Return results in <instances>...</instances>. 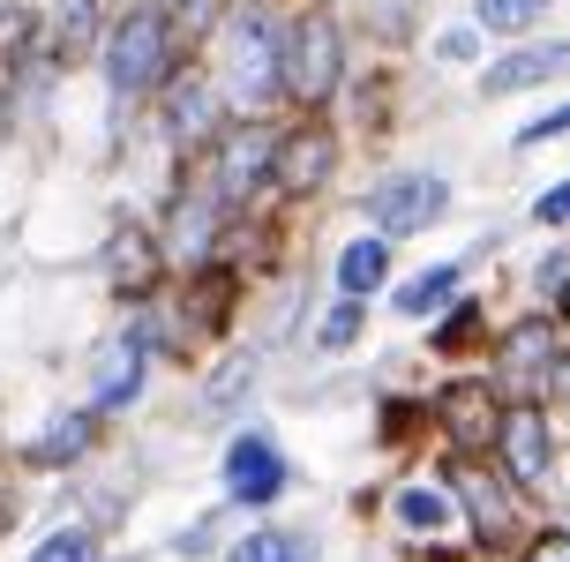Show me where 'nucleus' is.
<instances>
[{
	"instance_id": "1",
	"label": "nucleus",
	"mask_w": 570,
	"mask_h": 562,
	"mask_svg": "<svg viewBox=\"0 0 570 562\" xmlns=\"http://www.w3.org/2000/svg\"><path fill=\"white\" fill-rule=\"evenodd\" d=\"M180 60L188 53L173 46L166 16H158L150 0H120L114 16H106V38H98V53H90V76H98V90H106V158L142 128L150 98L173 83Z\"/></svg>"
},
{
	"instance_id": "2",
	"label": "nucleus",
	"mask_w": 570,
	"mask_h": 562,
	"mask_svg": "<svg viewBox=\"0 0 570 562\" xmlns=\"http://www.w3.org/2000/svg\"><path fill=\"white\" fill-rule=\"evenodd\" d=\"M278 23H285V8H271V0H233L218 38L196 53L233 120H278L285 112L278 106Z\"/></svg>"
},
{
	"instance_id": "3",
	"label": "nucleus",
	"mask_w": 570,
	"mask_h": 562,
	"mask_svg": "<svg viewBox=\"0 0 570 562\" xmlns=\"http://www.w3.org/2000/svg\"><path fill=\"white\" fill-rule=\"evenodd\" d=\"M353 76V30L331 0H293L278 23V106L285 112H331Z\"/></svg>"
},
{
	"instance_id": "4",
	"label": "nucleus",
	"mask_w": 570,
	"mask_h": 562,
	"mask_svg": "<svg viewBox=\"0 0 570 562\" xmlns=\"http://www.w3.org/2000/svg\"><path fill=\"white\" fill-rule=\"evenodd\" d=\"M345 128L338 112H278V136H271V210L285 218H308L338 196L345 180Z\"/></svg>"
},
{
	"instance_id": "5",
	"label": "nucleus",
	"mask_w": 570,
	"mask_h": 562,
	"mask_svg": "<svg viewBox=\"0 0 570 562\" xmlns=\"http://www.w3.org/2000/svg\"><path fill=\"white\" fill-rule=\"evenodd\" d=\"M210 480H218V503L248 525V517H278V503H293L301 487V465L271 421H240L218 435V457H210Z\"/></svg>"
},
{
	"instance_id": "6",
	"label": "nucleus",
	"mask_w": 570,
	"mask_h": 562,
	"mask_svg": "<svg viewBox=\"0 0 570 562\" xmlns=\"http://www.w3.org/2000/svg\"><path fill=\"white\" fill-rule=\"evenodd\" d=\"M428 473L451 487L458 533H465V548H473L481 562H503L518 540H525V525L541 517V510L525 503V495H518V487L495 473L488 457H443V450H435V465H428Z\"/></svg>"
},
{
	"instance_id": "7",
	"label": "nucleus",
	"mask_w": 570,
	"mask_h": 562,
	"mask_svg": "<svg viewBox=\"0 0 570 562\" xmlns=\"http://www.w3.org/2000/svg\"><path fill=\"white\" fill-rule=\"evenodd\" d=\"M83 270H90V293L106 300V315H128V308L158 300L173 285V263H166V248H158L150 218L128 210V203H114V218H106V233H98V248H90Z\"/></svg>"
},
{
	"instance_id": "8",
	"label": "nucleus",
	"mask_w": 570,
	"mask_h": 562,
	"mask_svg": "<svg viewBox=\"0 0 570 562\" xmlns=\"http://www.w3.org/2000/svg\"><path fill=\"white\" fill-rule=\"evenodd\" d=\"M563 450H570V427L548 413L541 397H503L495 435H488V465L511 480L533 510L556 503V465H563Z\"/></svg>"
},
{
	"instance_id": "9",
	"label": "nucleus",
	"mask_w": 570,
	"mask_h": 562,
	"mask_svg": "<svg viewBox=\"0 0 570 562\" xmlns=\"http://www.w3.org/2000/svg\"><path fill=\"white\" fill-rule=\"evenodd\" d=\"M271 353L263 345H248V337H233V345H218L203 367H188V397H180V435L196 443V435H226V427L248 421V405L263 397V383H271Z\"/></svg>"
},
{
	"instance_id": "10",
	"label": "nucleus",
	"mask_w": 570,
	"mask_h": 562,
	"mask_svg": "<svg viewBox=\"0 0 570 562\" xmlns=\"http://www.w3.org/2000/svg\"><path fill=\"white\" fill-rule=\"evenodd\" d=\"M353 210H361L368 233H383L391 248H405V240H428L435 225H451L458 180L443 166H383L368 188L353 196Z\"/></svg>"
},
{
	"instance_id": "11",
	"label": "nucleus",
	"mask_w": 570,
	"mask_h": 562,
	"mask_svg": "<svg viewBox=\"0 0 570 562\" xmlns=\"http://www.w3.org/2000/svg\"><path fill=\"white\" fill-rule=\"evenodd\" d=\"M114 435L120 427L114 421H98L83 397H53L46 413H38V427L30 435H16V443H0V457L16 465L23 480H76L83 465H98L106 450H114Z\"/></svg>"
},
{
	"instance_id": "12",
	"label": "nucleus",
	"mask_w": 570,
	"mask_h": 562,
	"mask_svg": "<svg viewBox=\"0 0 570 562\" xmlns=\"http://www.w3.org/2000/svg\"><path fill=\"white\" fill-rule=\"evenodd\" d=\"M142 218H150V233H158L173 278H180V270H203V263H218V255L233 248V225H240V218H226V210H218V196H210L188 166L166 172V188L150 196V210H142Z\"/></svg>"
},
{
	"instance_id": "13",
	"label": "nucleus",
	"mask_w": 570,
	"mask_h": 562,
	"mask_svg": "<svg viewBox=\"0 0 570 562\" xmlns=\"http://www.w3.org/2000/svg\"><path fill=\"white\" fill-rule=\"evenodd\" d=\"M150 383H158V361H150V345L128 315H106V331L83 345V405L98 421L128 427L150 405Z\"/></svg>"
},
{
	"instance_id": "14",
	"label": "nucleus",
	"mask_w": 570,
	"mask_h": 562,
	"mask_svg": "<svg viewBox=\"0 0 570 562\" xmlns=\"http://www.w3.org/2000/svg\"><path fill=\"white\" fill-rule=\"evenodd\" d=\"M271 136H278V120H226V128L210 136V150L188 158V172L218 196L226 218L271 210Z\"/></svg>"
},
{
	"instance_id": "15",
	"label": "nucleus",
	"mask_w": 570,
	"mask_h": 562,
	"mask_svg": "<svg viewBox=\"0 0 570 562\" xmlns=\"http://www.w3.org/2000/svg\"><path fill=\"white\" fill-rule=\"evenodd\" d=\"M226 120L233 112H226V98H218V83H210V68H203V60H180L173 83L142 112V136H150V150H166L173 166H188L196 150H210V136H218Z\"/></svg>"
},
{
	"instance_id": "16",
	"label": "nucleus",
	"mask_w": 570,
	"mask_h": 562,
	"mask_svg": "<svg viewBox=\"0 0 570 562\" xmlns=\"http://www.w3.org/2000/svg\"><path fill=\"white\" fill-rule=\"evenodd\" d=\"M563 345H570V331L556 323V308H511L503 323H495V337H488L481 375L503 397H541L548 367L563 361Z\"/></svg>"
},
{
	"instance_id": "17",
	"label": "nucleus",
	"mask_w": 570,
	"mask_h": 562,
	"mask_svg": "<svg viewBox=\"0 0 570 562\" xmlns=\"http://www.w3.org/2000/svg\"><path fill=\"white\" fill-rule=\"evenodd\" d=\"M361 510H375V525L383 540L399 548V555H421V548H458V503L451 487L435 473H399L383 495H361Z\"/></svg>"
},
{
	"instance_id": "18",
	"label": "nucleus",
	"mask_w": 570,
	"mask_h": 562,
	"mask_svg": "<svg viewBox=\"0 0 570 562\" xmlns=\"http://www.w3.org/2000/svg\"><path fill=\"white\" fill-rule=\"evenodd\" d=\"M421 397H428V450H443V457H488V435H495L503 391L488 383L481 367L435 375Z\"/></svg>"
},
{
	"instance_id": "19",
	"label": "nucleus",
	"mask_w": 570,
	"mask_h": 562,
	"mask_svg": "<svg viewBox=\"0 0 570 562\" xmlns=\"http://www.w3.org/2000/svg\"><path fill=\"white\" fill-rule=\"evenodd\" d=\"M495 323H503L495 293H488V285H465V293H458V300L435 315V323H421V361L435 367V375L481 367V361H488V337H495Z\"/></svg>"
},
{
	"instance_id": "20",
	"label": "nucleus",
	"mask_w": 570,
	"mask_h": 562,
	"mask_svg": "<svg viewBox=\"0 0 570 562\" xmlns=\"http://www.w3.org/2000/svg\"><path fill=\"white\" fill-rule=\"evenodd\" d=\"M548 83H570V38H518V46H503L473 68L481 106H511V98H533Z\"/></svg>"
},
{
	"instance_id": "21",
	"label": "nucleus",
	"mask_w": 570,
	"mask_h": 562,
	"mask_svg": "<svg viewBox=\"0 0 570 562\" xmlns=\"http://www.w3.org/2000/svg\"><path fill=\"white\" fill-rule=\"evenodd\" d=\"M465 285H473V263H465V255H435V263H421V270H399V278H391V293H383V315L421 331V323H435V315L451 308Z\"/></svg>"
},
{
	"instance_id": "22",
	"label": "nucleus",
	"mask_w": 570,
	"mask_h": 562,
	"mask_svg": "<svg viewBox=\"0 0 570 562\" xmlns=\"http://www.w3.org/2000/svg\"><path fill=\"white\" fill-rule=\"evenodd\" d=\"M218 562H331V540L308 517H248Z\"/></svg>"
},
{
	"instance_id": "23",
	"label": "nucleus",
	"mask_w": 570,
	"mask_h": 562,
	"mask_svg": "<svg viewBox=\"0 0 570 562\" xmlns=\"http://www.w3.org/2000/svg\"><path fill=\"white\" fill-rule=\"evenodd\" d=\"M391 278H399V248L361 225V233H345L338 248H331V285L323 293H338V300H383Z\"/></svg>"
},
{
	"instance_id": "24",
	"label": "nucleus",
	"mask_w": 570,
	"mask_h": 562,
	"mask_svg": "<svg viewBox=\"0 0 570 562\" xmlns=\"http://www.w3.org/2000/svg\"><path fill=\"white\" fill-rule=\"evenodd\" d=\"M361 345H375V300H338V293H323L308 315V337H301V353L323 367L353 361Z\"/></svg>"
},
{
	"instance_id": "25",
	"label": "nucleus",
	"mask_w": 570,
	"mask_h": 562,
	"mask_svg": "<svg viewBox=\"0 0 570 562\" xmlns=\"http://www.w3.org/2000/svg\"><path fill=\"white\" fill-rule=\"evenodd\" d=\"M38 16H46V60H53L60 76H76V68H90V53H98L114 0H53V8H38Z\"/></svg>"
},
{
	"instance_id": "26",
	"label": "nucleus",
	"mask_w": 570,
	"mask_h": 562,
	"mask_svg": "<svg viewBox=\"0 0 570 562\" xmlns=\"http://www.w3.org/2000/svg\"><path fill=\"white\" fill-rule=\"evenodd\" d=\"M368 443H375V457H421L428 450V397L421 391H375L368 383Z\"/></svg>"
},
{
	"instance_id": "27",
	"label": "nucleus",
	"mask_w": 570,
	"mask_h": 562,
	"mask_svg": "<svg viewBox=\"0 0 570 562\" xmlns=\"http://www.w3.org/2000/svg\"><path fill=\"white\" fill-rule=\"evenodd\" d=\"M233 533H240V517H233L226 503H203L196 517H180V525L166 533V548H158V555H166V562H218Z\"/></svg>"
},
{
	"instance_id": "28",
	"label": "nucleus",
	"mask_w": 570,
	"mask_h": 562,
	"mask_svg": "<svg viewBox=\"0 0 570 562\" xmlns=\"http://www.w3.org/2000/svg\"><path fill=\"white\" fill-rule=\"evenodd\" d=\"M570 285V233L563 240H541V248L518 263V308H556Z\"/></svg>"
},
{
	"instance_id": "29",
	"label": "nucleus",
	"mask_w": 570,
	"mask_h": 562,
	"mask_svg": "<svg viewBox=\"0 0 570 562\" xmlns=\"http://www.w3.org/2000/svg\"><path fill=\"white\" fill-rule=\"evenodd\" d=\"M106 548L114 540L98 525H83V517H46V533L23 548V562H106Z\"/></svg>"
},
{
	"instance_id": "30",
	"label": "nucleus",
	"mask_w": 570,
	"mask_h": 562,
	"mask_svg": "<svg viewBox=\"0 0 570 562\" xmlns=\"http://www.w3.org/2000/svg\"><path fill=\"white\" fill-rule=\"evenodd\" d=\"M158 16H166V30H173V46L196 60L210 38H218V23L233 16V0H150Z\"/></svg>"
},
{
	"instance_id": "31",
	"label": "nucleus",
	"mask_w": 570,
	"mask_h": 562,
	"mask_svg": "<svg viewBox=\"0 0 570 562\" xmlns=\"http://www.w3.org/2000/svg\"><path fill=\"white\" fill-rule=\"evenodd\" d=\"M548 16H556V0H473V16H465V23L481 30V38L518 46V38H533Z\"/></svg>"
},
{
	"instance_id": "32",
	"label": "nucleus",
	"mask_w": 570,
	"mask_h": 562,
	"mask_svg": "<svg viewBox=\"0 0 570 562\" xmlns=\"http://www.w3.org/2000/svg\"><path fill=\"white\" fill-rule=\"evenodd\" d=\"M503 562H570V517H556V510H541L533 525H525V540H518Z\"/></svg>"
},
{
	"instance_id": "33",
	"label": "nucleus",
	"mask_w": 570,
	"mask_h": 562,
	"mask_svg": "<svg viewBox=\"0 0 570 562\" xmlns=\"http://www.w3.org/2000/svg\"><path fill=\"white\" fill-rule=\"evenodd\" d=\"M518 225H525L533 240H563V233H570V172H563V180H548L541 196L525 203V218H518Z\"/></svg>"
},
{
	"instance_id": "34",
	"label": "nucleus",
	"mask_w": 570,
	"mask_h": 562,
	"mask_svg": "<svg viewBox=\"0 0 570 562\" xmlns=\"http://www.w3.org/2000/svg\"><path fill=\"white\" fill-rule=\"evenodd\" d=\"M428 60H435V68H481L488 38L473 23H451V30H435V38H428Z\"/></svg>"
},
{
	"instance_id": "35",
	"label": "nucleus",
	"mask_w": 570,
	"mask_h": 562,
	"mask_svg": "<svg viewBox=\"0 0 570 562\" xmlns=\"http://www.w3.org/2000/svg\"><path fill=\"white\" fill-rule=\"evenodd\" d=\"M548 142H570V98H563V106H548V112H533V120H518L511 150H548Z\"/></svg>"
},
{
	"instance_id": "36",
	"label": "nucleus",
	"mask_w": 570,
	"mask_h": 562,
	"mask_svg": "<svg viewBox=\"0 0 570 562\" xmlns=\"http://www.w3.org/2000/svg\"><path fill=\"white\" fill-rule=\"evenodd\" d=\"M23 510H30V480L16 473L8 457H0V548H8V540L23 533Z\"/></svg>"
},
{
	"instance_id": "37",
	"label": "nucleus",
	"mask_w": 570,
	"mask_h": 562,
	"mask_svg": "<svg viewBox=\"0 0 570 562\" xmlns=\"http://www.w3.org/2000/svg\"><path fill=\"white\" fill-rule=\"evenodd\" d=\"M541 405L556 413V421L570 427V345H563V361L548 367V383H541Z\"/></svg>"
},
{
	"instance_id": "38",
	"label": "nucleus",
	"mask_w": 570,
	"mask_h": 562,
	"mask_svg": "<svg viewBox=\"0 0 570 562\" xmlns=\"http://www.w3.org/2000/svg\"><path fill=\"white\" fill-rule=\"evenodd\" d=\"M16 225H0V293H8V285H16Z\"/></svg>"
},
{
	"instance_id": "39",
	"label": "nucleus",
	"mask_w": 570,
	"mask_h": 562,
	"mask_svg": "<svg viewBox=\"0 0 570 562\" xmlns=\"http://www.w3.org/2000/svg\"><path fill=\"white\" fill-rule=\"evenodd\" d=\"M548 510H556V517H570V450H563V465H556V503H548Z\"/></svg>"
},
{
	"instance_id": "40",
	"label": "nucleus",
	"mask_w": 570,
	"mask_h": 562,
	"mask_svg": "<svg viewBox=\"0 0 570 562\" xmlns=\"http://www.w3.org/2000/svg\"><path fill=\"white\" fill-rule=\"evenodd\" d=\"M106 562H158L150 548H106Z\"/></svg>"
},
{
	"instance_id": "41",
	"label": "nucleus",
	"mask_w": 570,
	"mask_h": 562,
	"mask_svg": "<svg viewBox=\"0 0 570 562\" xmlns=\"http://www.w3.org/2000/svg\"><path fill=\"white\" fill-rule=\"evenodd\" d=\"M556 323H563V331H570V285H563V300H556Z\"/></svg>"
},
{
	"instance_id": "42",
	"label": "nucleus",
	"mask_w": 570,
	"mask_h": 562,
	"mask_svg": "<svg viewBox=\"0 0 570 562\" xmlns=\"http://www.w3.org/2000/svg\"><path fill=\"white\" fill-rule=\"evenodd\" d=\"M271 8H278V0H271Z\"/></svg>"
}]
</instances>
